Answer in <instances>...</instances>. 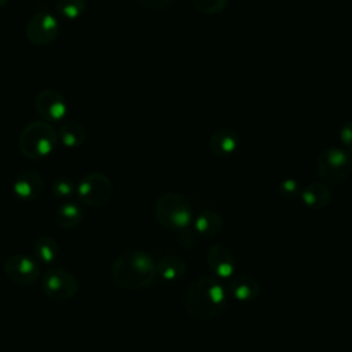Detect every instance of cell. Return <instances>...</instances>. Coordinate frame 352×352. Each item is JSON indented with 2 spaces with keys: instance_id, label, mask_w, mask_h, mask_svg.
<instances>
[{
  "instance_id": "6da1fadb",
  "label": "cell",
  "mask_w": 352,
  "mask_h": 352,
  "mask_svg": "<svg viewBox=\"0 0 352 352\" xmlns=\"http://www.w3.org/2000/svg\"><path fill=\"white\" fill-rule=\"evenodd\" d=\"M157 276V263L147 252L139 249L120 253L111 264V279L121 289H144Z\"/></svg>"
},
{
  "instance_id": "7a4b0ae2",
  "label": "cell",
  "mask_w": 352,
  "mask_h": 352,
  "mask_svg": "<svg viewBox=\"0 0 352 352\" xmlns=\"http://www.w3.org/2000/svg\"><path fill=\"white\" fill-rule=\"evenodd\" d=\"M227 305L226 289L214 276H201L188 287L184 307L190 316L210 320L223 314Z\"/></svg>"
},
{
  "instance_id": "3957f363",
  "label": "cell",
  "mask_w": 352,
  "mask_h": 352,
  "mask_svg": "<svg viewBox=\"0 0 352 352\" xmlns=\"http://www.w3.org/2000/svg\"><path fill=\"white\" fill-rule=\"evenodd\" d=\"M58 140V132L50 122L33 121L22 129L18 147L26 158L40 160L54 151Z\"/></svg>"
},
{
  "instance_id": "277c9868",
  "label": "cell",
  "mask_w": 352,
  "mask_h": 352,
  "mask_svg": "<svg viewBox=\"0 0 352 352\" xmlns=\"http://www.w3.org/2000/svg\"><path fill=\"white\" fill-rule=\"evenodd\" d=\"M154 214L160 226L166 230H182L190 226L192 209L190 201L179 192H165L161 195L154 208Z\"/></svg>"
},
{
  "instance_id": "5b68a950",
  "label": "cell",
  "mask_w": 352,
  "mask_h": 352,
  "mask_svg": "<svg viewBox=\"0 0 352 352\" xmlns=\"http://www.w3.org/2000/svg\"><path fill=\"white\" fill-rule=\"evenodd\" d=\"M352 170V157L342 147L324 148L316 161V173L319 179L329 184L342 182Z\"/></svg>"
},
{
  "instance_id": "8992f818",
  "label": "cell",
  "mask_w": 352,
  "mask_h": 352,
  "mask_svg": "<svg viewBox=\"0 0 352 352\" xmlns=\"http://www.w3.org/2000/svg\"><path fill=\"white\" fill-rule=\"evenodd\" d=\"M78 199L91 208L104 205L113 192V184L110 179L99 172H92L84 176L77 184Z\"/></svg>"
},
{
  "instance_id": "52a82bcc",
  "label": "cell",
  "mask_w": 352,
  "mask_h": 352,
  "mask_svg": "<svg viewBox=\"0 0 352 352\" xmlns=\"http://www.w3.org/2000/svg\"><path fill=\"white\" fill-rule=\"evenodd\" d=\"M43 292L54 300H70L78 292V280L63 268H51L44 272L41 279Z\"/></svg>"
},
{
  "instance_id": "ba28073f",
  "label": "cell",
  "mask_w": 352,
  "mask_h": 352,
  "mask_svg": "<svg viewBox=\"0 0 352 352\" xmlns=\"http://www.w3.org/2000/svg\"><path fill=\"white\" fill-rule=\"evenodd\" d=\"M4 272L14 283L28 286L40 278L41 267L34 257L25 253H15L4 261Z\"/></svg>"
},
{
  "instance_id": "9c48e42d",
  "label": "cell",
  "mask_w": 352,
  "mask_h": 352,
  "mask_svg": "<svg viewBox=\"0 0 352 352\" xmlns=\"http://www.w3.org/2000/svg\"><path fill=\"white\" fill-rule=\"evenodd\" d=\"M58 33V19L48 11H40L34 14L26 23V37L32 44L37 47L50 45L56 40Z\"/></svg>"
},
{
  "instance_id": "30bf717a",
  "label": "cell",
  "mask_w": 352,
  "mask_h": 352,
  "mask_svg": "<svg viewBox=\"0 0 352 352\" xmlns=\"http://www.w3.org/2000/svg\"><path fill=\"white\" fill-rule=\"evenodd\" d=\"M36 111L47 122H58L65 118L67 104L62 94L55 89H43L37 94L34 100Z\"/></svg>"
},
{
  "instance_id": "8fae6325",
  "label": "cell",
  "mask_w": 352,
  "mask_h": 352,
  "mask_svg": "<svg viewBox=\"0 0 352 352\" xmlns=\"http://www.w3.org/2000/svg\"><path fill=\"white\" fill-rule=\"evenodd\" d=\"M206 264L213 275L217 278H230L236 270V260L226 245H212L206 252Z\"/></svg>"
},
{
  "instance_id": "7c38bea8",
  "label": "cell",
  "mask_w": 352,
  "mask_h": 352,
  "mask_svg": "<svg viewBox=\"0 0 352 352\" xmlns=\"http://www.w3.org/2000/svg\"><path fill=\"white\" fill-rule=\"evenodd\" d=\"M44 188V182L37 172H22L14 182V194L22 201H33L40 197Z\"/></svg>"
},
{
  "instance_id": "4fadbf2b",
  "label": "cell",
  "mask_w": 352,
  "mask_h": 352,
  "mask_svg": "<svg viewBox=\"0 0 352 352\" xmlns=\"http://www.w3.org/2000/svg\"><path fill=\"white\" fill-rule=\"evenodd\" d=\"M239 146V133L234 128H220L212 133L209 148L216 157H227Z\"/></svg>"
},
{
  "instance_id": "5bb4252c",
  "label": "cell",
  "mask_w": 352,
  "mask_h": 352,
  "mask_svg": "<svg viewBox=\"0 0 352 352\" xmlns=\"http://www.w3.org/2000/svg\"><path fill=\"white\" fill-rule=\"evenodd\" d=\"M300 197L307 208L318 210L329 205L331 199V190L327 187L326 183L315 182L304 187L300 192Z\"/></svg>"
},
{
  "instance_id": "9a60e30c",
  "label": "cell",
  "mask_w": 352,
  "mask_h": 352,
  "mask_svg": "<svg viewBox=\"0 0 352 352\" xmlns=\"http://www.w3.org/2000/svg\"><path fill=\"white\" fill-rule=\"evenodd\" d=\"M228 290L238 301H253L260 294L258 282L249 275H236L228 283Z\"/></svg>"
},
{
  "instance_id": "2e32d148",
  "label": "cell",
  "mask_w": 352,
  "mask_h": 352,
  "mask_svg": "<svg viewBox=\"0 0 352 352\" xmlns=\"http://www.w3.org/2000/svg\"><path fill=\"white\" fill-rule=\"evenodd\" d=\"M187 274V264L186 261L179 256H165L157 263V275H160L162 279L175 282L182 279Z\"/></svg>"
},
{
  "instance_id": "e0dca14e",
  "label": "cell",
  "mask_w": 352,
  "mask_h": 352,
  "mask_svg": "<svg viewBox=\"0 0 352 352\" xmlns=\"http://www.w3.org/2000/svg\"><path fill=\"white\" fill-rule=\"evenodd\" d=\"M223 228V219L217 212L204 210L194 220V231L202 236L217 235Z\"/></svg>"
},
{
  "instance_id": "ac0fdd59",
  "label": "cell",
  "mask_w": 352,
  "mask_h": 352,
  "mask_svg": "<svg viewBox=\"0 0 352 352\" xmlns=\"http://www.w3.org/2000/svg\"><path fill=\"white\" fill-rule=\"evenodd\" d=\"M87 133L84 126L76 121H66L58 131V139L69 148L80 147L85 142Z\"/></svg>"
},
{
  "instance_id": "d6986e66",
  "label": "cell",
  "mask_w": 352,
  "mask_h": 352,
  "mask_svg": "<svg viewBox=\"0 0 352 352\" xmlns=\"http://www.w3.org/2000/svg\"><path fill=\"white\" fill-rule=\"evenodd\" d=\"M55 220L62 228L73 230L80 226L82 220L81 208L72 201L63 202L55 212Z\"/></svg>"
},
{
  "instance_id": "ffe728a7",
  "label": "cell",
  "mask_w": 352,
  "mask_h": 352,
  "mask_svg": "<svg viewBox=\"0 0 352 352\" xmlns=\"http://www.w3.org/2000/svg\"><path fill=\"white\" fill-rule=\"evenodd\" d=\"M34 258L40 264H52L58 258L59 248L54 238L43 235L38 236L34 242Z\"/></svg>"
},
{
  "instance_id": "44dd1931",
  "label": "cell",
  "mask_w": 352,
  "mask_h": 352,
  "mask_svg": "<svg viewBox=\"0 0 352 352\" xmlns=\"http://www.w3.org/2000/svg\"><path fill=\"white\" fill-rule=\"evenodd\" d=\"M85 0H58L55 4L56 14L69 21L78 19L85 12Z\"/></svg>"
},
{
  "instance_id": "7402d4cb",
  "label": "cell",
  "mask_w": 352,
  "mask_h": 352,
  "mask_svg": "<svg viewBox=\"0 0 352 352\" xmlns=\"http://www.w3.org/2000/svg\"><path fill=\"white\" fill-rule=\"evenodd\" d=\"M192 6L206 15L220 14L226 7L228 0H191Z\"/></svg>"
},
{
  "instance_id": "603a6c76",
  "label": "cell",
  "mask_w": 352,
  "mask_h": 352,
  "mask_svg": "<svg viewBox=\"0 0 352 352\" xmlns=\"http://www.w3.org/2000/svg\"><path fill=\"white\" fill-rule=\"evenodd\" d=\"M52 194L59 199H66L73 195L74 184L69 177H58L51 184Z\"/></svg>"
},
{
  "instance_id": "cb8c5ba5",
  "label": "cell",
  "mask_w": 352,
  "mask_h": 352,
  "mask_svg": "<svg viewBox=\"0 0 352 352\" xmlns=\"http://www.w3.org/2000/svg\"><path fill=\"white\" fill-rule=\"evenodd\" d=\"M279 194L287 199L300 195V186L294 179H285L279 183Z\"/></svg>"
},
{
  "instance_id": "d4e9b609",
  "label": "cell",
  "mask_w": 352,
  "mask_h": 352,
  "mask_svg": "<svg viewBox=\"0 0 352 352\" xmlns=\"http://www.w3.org/2000/svg\"><path fill=\"white\" fill-rule=\"evenodd\" d=\"M177 241L184 248V249H192L197 243V235L192 230H190L188 227L179 230L177 232Z\"/></svg>"
},
{
  "instance_id": "484cf974",
  "label": "cell",
  "mask_w": 352,
  "mask_h": 352,
  "mask_svg": "<svg viewBox=\"0 0 352 352\" xmlns=\"http://www.w3.org/2000/svg\"><path fill=\"white\" fill-rule=\"evenodd\" d=\"M340 140L345 148L352 151V120L346 121L340 129Z\"/></svg>"
},
{
  "instance_id": "4316f807",
  "label": "cell",
  "mask_w": 352,
  "mask_h": 352,
  "mask_svg": "<svg viewBox=\"0 0 352 352\" xmlns=\"http://www.w3.org/2000/svg\"><path fill=\"white\" fill-rule=\"evenodd\" d=\"M142 7L148 10H160L166 7L172 0H138Z\"/></svg>"
},
{
  "instance_id": "83f0119b",
  "label": "cell",
  "mask_w": 352,
  "mask_h": 352,
  "mask_svg": "<svg viewBox=\"0 0 352 352\" xmlns=\"http://www.w3.org/2000/svg\"><path fill=\"white\" fill-rule=\"evenodd\" d=\"M7 3H8V0H0V8L4 7Z\"/></svg>"
}]
</instances>
